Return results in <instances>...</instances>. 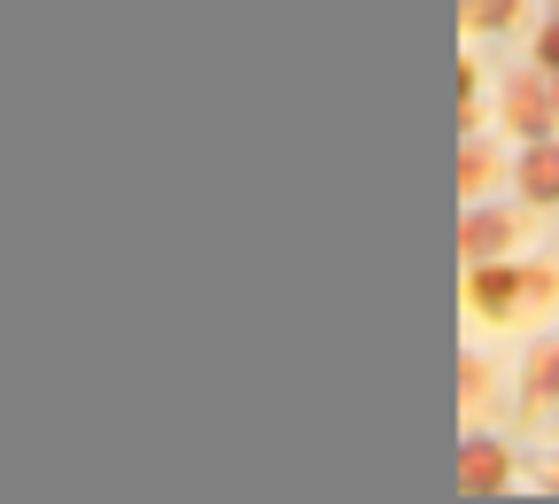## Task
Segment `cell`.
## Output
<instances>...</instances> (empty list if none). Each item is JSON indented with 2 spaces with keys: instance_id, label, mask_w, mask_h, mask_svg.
Segmentation results:
<instances>
[{
  "instance_id": "obj_1",
  "label": "cell",
  "mask_w": 559,
  "mask_h": 504,
  "mask_svg": "<svg viewBox=\"0 0 559 504\" xmlns=\"http://www.w3.org/2000/svg\"><path fill=\"white\" fill-rule=\"evenodd\" d=\"M521 187H528L536 202H551V194H559V156H551V148H536V156H528V171H521Z\"/></svg>"
},
{
  "instance_id": "obj_2",
  "label": "cell",
  "mask_w": 559,
  "mask_h": 504,
  "mask_svg": "<svg viewBox=\"0 0 559 504\" xmlns=\"http://www.w3.org/2000/svg\"><path fill=\"white\" fill-rule=\"evenodd\" d=\"M498 473H506L498 451H466V489H498Z\"/></svg>"
},
{
  "instance_id": "obj_3",
  "label": "cell",
  "mask_w": 559,
  "mask_h": 504,
  "mask_svg": "<svg viewBox=\"0 0 559 504\" xmlns=\"http://www.w3.org/2000/svg\"><path fill=\"white\" fill-rule=\"evenodd\" d=\"M544 117H551V101H544L536 86H513V124H528V132H536Z\"/></svg>"
},
{
  "instance_id": "obj_4",
  "label": "cell",
  "mask_w": 559,
  "mask_h": 504,
  "mask_svg": "<svg viewBox=\"0 0 559 504\" xmlns=\"http://www.w3.org/2000/svg\"><path fill=\"white\" fill-rule=\"evenodd\" d=\"M466 249H474V256L506 249V218H474V226H466Z\"/></svg>"
},
{
  "instance_id": "obj_5",
  "label": "cell",
  "mask_w": 559,
  "mask_h": 504,
  "mask_svg": "<svg viewBox=\"0 0 559 504\" xmlns=\"http://www.w3.org/2000/svg\"><path fill=\"white\" fill-rule=\"evenodd\" d=\"M474 296H481V303H489V311H498V303H506V296H513V279H506V272H481V279H474Z\"/></svg>"
},
{
  "instance_id": "obj_6",
  "label": "cell",
  "mask_w": 559,
  "mask_h": 504,
  "mask_svg": "<svg viewBox=\"0 0 559 504\" xmlns=\"http://www.w3.org/2000/svg\"><path fill=\"white\" fill-rule=\"evenodd\" d=\"M513 0H466V24H506Z\"/></svg>"
},
{
  "instance_id": "obj_7",
  "label": "cell",
  "mask_w": 559,
  "mask_h": 504,
  "mask_svg": "<svg viewBox=\"0 0 559 504\" xmlns=\"http://www.w3.org/2000/svg\"><path fill=\"white\" fill-rule=\"evenodd\" d=\"M528 388H559V349H544L536 365H528Z\"/></svg>"
}]
</instances>
